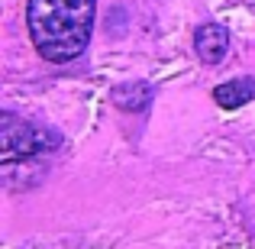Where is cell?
Returning <instances> with one entry per match:
<instances>
[{
    "mask_svg": "<svg viewBox=\"0 0 255 249\" xmlns=\"http://www.w3.org/2000/svg\"><path fill=\"white\" fill-rule=\"evenodd\" d=\"M152 100H155V87L145 84V81H132V84H117L113 87V104H117L120 110L142 113V110H149Z\"/></svg>",
    "mask_w": 255,
    "mask_h": 249,
    "instance_id": "5",
    "label": "cell"
},
{
    "mask_svg": "<svg viewBox=\"0 0 255 249\" xmlns=\"http://www.w3.org/2000/svg\"><path fill=\"white\" fill-rule=\"evenodd\" d=\"M194 52L204 65H220L230 52V29L220 23H204L194 32Z\"/></svg>",
    "mask_w": 255,
    "mask_h": 249,
    "instance_id": "3",
    "label": "cell"
},
{
    "mask_svg": "<svg viewBox=\"0 0 255 249\" xmlns=\"http://www.w3.org/2000/svg\"><path fill=\"white\" fill-rule=\"evenodd\" d=\"M58 146H62V136L55 130L29 123V120L16 117L10 110L0 113V162L13 165V162H23V159L45 156Z\"/></svg>",
    "mask_w": 255,
    "mask_h": 249,
    "instance_id": "2",
    "label": "cell"
},
{
    "mask_svg": "<svg viewBox=\"0 0 255 249\" xmlns=\"http://www.w3.org/2000/svg\"><path fill=\"white\" fill-rule=\"evenodd\" d=\"M97 0H29L26 26L36 52L52 65H68L84 55L94 32Z\"/></svg>",
    "mask_w": 255,
    "mask_h": 249,
    "instance_id": "1",
    "label": "cell"
},
{
    "mask_svg": "<svg viewBox=\"0 0 255 249\" xmlns=\"http://www.w3.org/2000/svg\"><path fill=\"white\" fill-rule=\"evenodd\" d=\"M252 97H255V78H249V75L230 78V81L213 87V100H217V107H223V110H236V107L249 104Z\"/></svg>",
    "mask_w": 255,
    "mask_h": 249,
    "instance_id": "4",
    "label": "cell"
}]
</instances>
